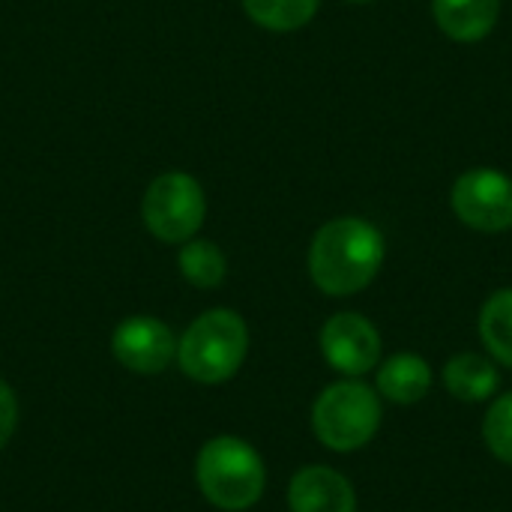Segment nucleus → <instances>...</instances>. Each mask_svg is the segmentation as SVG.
<instances>
[{
    "label": "nucleus",
    "instance_id": "obj_1",
    "mask_svg": "<svg viewBox=\"0 0 512 512\" xmlns=\"http://www.w3.org/2000/svg\"><path fill=\"white\" fill-rule=\"evenodd\" d=\"M387 255L378 225L360 216L324 222L309 246V276L330 297H351L372 285Z\"/></svg>",
    "mask_w": 512,
    "mask_h": 512
},
{
    "label": "nucleus",
    "instance_id": "obj_2",
    "mask_svg": "<svg viewBox=\"0 0 512 512\" xmlns=\"http://www.w3.org/2000/svg\"><path fill=\"white\" fill-rule=\"evenodd\" d=\"M195 483L216 510L243 512L261 501L267 468L249 441L237 435H216L195 456Z\"/></svg>",
    "mask_w": 512,
    "mask_h": 512
},
{
    "label": "nucleus",
    "instance_id": "obj_3",
    "mask_svg": "<svg viewBox=\"0 0 512 512\" xmlns=\"http://www.w3.org/2000/svg\"><path fill=\"white\" fill-rule=\"evenodd\" d=\"M249 354V327L234 309L201 312L177 339V366L198 384L231 381Z\"/></svg>",
    "mask_w": 512,
    "mask_h": 512
},
{
    "label": "nucleus",
    "instance_id": "obj_4",
    "mask_svg": "<svg viewBox=\"0 0 512 512\" xmlns=\"http://www.w3.org/2000/svg\"><path fill=\"white\" fill-rule=\"evenodd\" d=\"M381 426V399L363 381H336L312 405L315 438L333 453H354L366 447Z\"/></svg>",
    "mask_w": 512,
    "mask_h": 512
},
{
    "label": "nucleus",
    "instance_id": "obj_5",
    "mask_svg": "<svg viewBox=\"0 0 512 512\" xmlns=\"http://www.w3.org/2000/svg\"><path fill=\"white\" fill-rule=\"evenodd\" d=\"M207 216V198L201 183L186 171L159 174L141 201V219L147 231L162 243L192 240Z\"/></svg>",
    "mask_w": 512,
    "mask_h": 512
},
{
    "label": "nucleus",
    "instance_id": "obj_6",
    "mask_svg": "<svg viewBox=\"0 0 512 512\" xmlns=\"http://www.w3.org/2000/svg\"><path fill=\"white\" fill-rule=\"evenodd\" d=\"M453 213L462 225L501 234L512 228V177L498 168H471L465 171L450 192Z\"/></svg>",
    "mask_w": 512,
    "mask_h": 512
},
{
    "label": "nucleus",
    "instance_id": "obj_7",
    "mask_svg": "<svg viewBox=\"0 0 512 512\" xmlns=\"http://www.w3.org/2000/svg\"><path fill=\"white\" fill-rule=\"evenodd\" d=\"M111 354L135 375H159L177 360V336L153 315H132L114 327Z\"/></svg>",
    "mask_w": 512,
    "mask_h": 512
},
{
    "label": "nucleus",
    "instance_id": "obj_8",
    "mask_svg": "<svg viewBox=\"0 0 512 512\" xmlns=\"http://www.w3.org/2000/svg\"><path fill=\"white\" fill-rule=\"evenodd\" d=\"M321 354L336 372L360 378L378 366L381 336L369 318L357 312H336L321 327Z\"/></svg>",
    "mask_w": 512,
    "mask_h": 512
},
{
    "label": "nucleus",
    "instance_id": "obj_9",
    "mask_svg": "<svg viewBox=\"0 0 512 512\" xmlns=\"http://www.w3.org/2000/svg\"><path fill=\"white\" fill-rule=\"evenodd\" d=\"M288 507L291 512H354L357 495L345 474L327 465H306L291 477Z\"/></svg>",
    "mask_w": 512,
    "mask_h": 512
},
{
    "label": "nucleus",
    "instance_id": "obj_10",
    "mask_svg": "<svg viewBox=\"0 0 512 512\" xmlns=\"http://www.w3.org/2000/svg\"><path fill=\"white\" fill-rule=\"evenodd\" d=\"M432 12L453 42H480L495 30L501 0H432Z\"/></svg>",
    "mask_w": 512,
    "mask_h": 512
},
{
    "label": "nucleus",
    "instance_id": "obj_11",
    "mask_svg": "<svg viewBox=\"0 0 512 512\" xmlns=\"http://www.w3.org/2000/svg\"><path fill=\"white\" fill-rule=\"evenodd\" d=\"M432 390V369L417 354H393L378 369V393L396 405H414Z\"/></svg>",
    "mask_w": 512,
    "mask_h": 512
},
{
    "label": "nucleus",
    "instance_id": "obj_12",
    "mask_svg": "<svg viewBox=\"0 0 512 512\" xmlns=\"http://www.w3.org/2000/svg\"><path fill=\"white\" fill-rule=\"evenodd\" d=\"M444 387L459 402H486L498 390V369L483 354L465 351L444 366Z\"/></svg>",
    "mask_w": 512,
    "mask_h": 512
},
{
    "label": "nucleus",
    "instance_id": "obj_13",
    "mask_svg": "<svg viewBox=\"0 0 512 512\" xmlns=\"http://www.w3.org/2000/svg\"><path fill=\"white\" fill-rule=\"evenodd\" d=\"M177 267H180V276L192 288H201V291L219 288L225 282V276H228V258H225V252L216 243L201 240V237H192V240L180 243Z\"/></svg>",
    "mask_w": 512,
    "mask_h": 512
},
{
    "label": "nucleus",
    "instance_id": "obj_14",
    "mask_svg": "<svg viewBox=\"0 0 512 512\" xmlns=\"http://www.w3.org/2000/svg\"><path fill=\"white\" fill-rule=\"evenodd\" d=\"M480 339L495 360L512 369V288L495 291L480 312Z\"/></svg>",
    "mask_w": 512,
    "mask_h": 512
},
{
    "label": "nucleus",
    "instance_id": "obj_15",
    "mask_svg": "<svg viewBox=\"0 0 512 512\" xmlns=\"http://www.w3.org/2000/svg\"><path fill=\"white\" fill-rule=\"evenodd\" d=\"M240 3L258 27L273 33H291L306 27L321 6V0H240Z\"/></svg>",
    "mask_w": 512,
    "mask_h": 512
},
{
    "label": "nucleus",
    "instance_id": "obj_16",
    "mask_svg": "<svg viewBox=\"0 0 512 512\" xmlns=\"http://www.w3.org/2000/svg\"><path fill=\"white\" fill-rule=\"evenodd\" d=\"M483 441L492 450L495 459L512 465V393L498 396L483 420Z\"/></svg>",
    "mask_w": 512,
    "mask_h": 512
},
{
    "label": "nucleus",
    "instance_id": "obj_17",
    "mask_svg": "<svg viewBox=\"0 0 512 512\" xmlns=\"http://www.w3.org/2000/svg\"><path fill=\"white\" fill-rule=\"evenodd\" d=\"M15 429H18V396L0 378V450L12 441Z\"/></svg>",
    "mask_w": 512,
    "mask_h": 512
},
{
    "label": "nucleus",
    "instance_id": "obj_18",
    "mask_svg": "<svg viewBox=\"0 0 512 512\" xmlns=\"http://www.w3.org/2000/svg\"><path fill=\"white\" fill-rule=\"evenodd\" d=\"M348 3H372V0H348Z\"/></svg>",
    "mask_w": 512,
    "mask_h": 512
}]
</instances>
